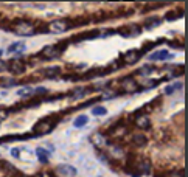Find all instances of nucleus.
<instances>
[{
    "label": "nucleus",
    "instance_id": "obj_1",
    "mask_svg": "<svg viewBox=\"0 0 188 177\" xmlns=\"http://www.w3.org/2000/svg\"><path fill=\"white\" fill-rule=\"evenodd\" d=\"M14 30H16L17 34H34V25L31 22H26V20L17 22Z\"/></svg>",
    "mask_w": 188,
    "mask_h": 177
},
{
    "label": "nucleus",
    "instance_id": "obj_2",
    "mask_svg": "<svg viewBox=\"0 0 188 177\" xmlns=\"http://www.w3.org/2000/svg\"><path fill=\"white\" fill-rule=\"evenodd\" d=\"M59 55H61V48H57L56 45H47L42 50V56L47 57V59H53V57H57Z\"/></svg>",
    "mask_w": 188,
    "mask_h": 177
},
{
    "label": "nucleus",
    "instance_id": "obj_3",
    "mask_svg": "<svg viewBox=\"0 0 188 177\" xmlns=\"http://www.w3.org/2000/svg\"><path fill=\"white\" fill-rule=\"evenodd\" d=\"M68 26L70 25L64 20H55V22L50 24V30H51L53 33H62V31H66V30H68Z\"/></svg>",
    "mask_w": 188,
    "mask_h": 177
},
{
    "label": "nucleus",
    "instance_id": "obj_4",
    "mask_svg": "<svg viewBox=\"0 0 188 177\" xmlns=\"http://www.w3.org/2000/svg\"><path fill=\"white\" fill-rule=\"evenodd\" d=\"M53 128V124L50 121H47V120H44V121H39L36 126L33 128V130L34 132H37V134H47V132H50V129Z\"/></svg>",
    "mask_w": 188,
    "mask_h": 177
},
{
    "label": "nucleus",
    "instance_id": "obj_5",
    "mask_svg": "<svg viewBox=\"0 0 188 177\" xmlns=\"http://www.w3.org/2000/svg\"><path fill=\"white\" fill-rule=\"evenodd\" d=\"M123 90L128 92V93H134V92L139 90V84L134 79H124V82H123Z\"/></svg>",
    "mask_w": 188,
    "mask_h": 177
},
{
    "label": "nucleus",
    "instance_id": "obj_6",
    "mask_svg": "<svg viewBox=\"0 0 188 177\" xmlns=\"http://www.w3.org/2000/svg\"><path fill=\"white\" fill-rule=\"evenodd\" d=\"M6 67H8L13 73H22V72H24V64H22L20 59H13V61H9V64L6 65Z\"/></svg>",
    "mask_w": 188,
    "mask_h": 177
},
{
    "label": "nucleus",
    "instance_id": "obj_7",
    "mask_svg": "<svg viewBox=\"0 0 188 177\" xmlns=\"http://www.w3.org/2000/svg\"><path fill=\"white\" fill-rule=\"evenodd\" d=\"M90 141H92V143H93L95 146H104V145H107L106 137L103 135V134H99V132L93 134V135L90 137Z\"/></svg>",
    "mask_w": 188,
    "mask_h": 177
},
{
    "label": "nucleus",
    "instance_id": "obj_8",
    "mask_svg": "<svg viewBox=\"0 0 188 177\" xmlns=\"http://www.w3.org/2000/svg\"><path fill=\"white\" fill-rule=\"evenodd\" d=\"M140 55L141 53L139 51V50H131V51H128L126 53V62L128 64H135L137 61H139V57H140Z\"/></svg>",
    "mask_w": 188,
    "mask_h": 177
},
{
    "label": "nucleus",
    "instance_id": "obj_9",
    "mask_svg": "<svg viewBox=\"0 0 188 177\" xmlns=\"http://www.w3.org/2000/svg\"><path fill=\"white\" fill-rule=\"evenodd\" d=\"M168 57H171L170 53H168L166 50H160V51L152 53L149 59H151V61H163V59H168Z\"/></svg>",
    "mask_w": 188,
    "mask_h": 177
},
{
    "label": "nucleus",
    "instance_id": "obj_10",
    "mask_svg": "<svg viewBox=\"0 0 188 177\" xmlns=\"http://www.w3.org/2000/svg\"><path fill=\"white\" fill-rule=\"evenodd\" d=\"M24 50H25V44H24V42H16V44H13L9 47L8 51L9 53H22Z\"/></svg>",
    "mask_w": 188,
    "mask_h": 177
},
{
    "label": "nucleus",
    "instance_id": "obj_11",
    "mask_svg": "<svg viewBox=\"0 0 188 177\" xmlns=\"http://www.w3.org/2000/svg\"><path fill=\"white\" fill-rule=\"evenodd\" d=\"M59 172H62V174H66V176H75L76 174V169L73 166H68V165H61L59 166Z\"/></svg>",
    "mask_w": 188,
    "mask_h": 177
},
{
    "label": "nucleus",
    "instance_id": "obj_12",
    "mask_svg": "<svg viewBox=\"0 0 188 177\" xmlns=\"http://www.w3.org/2000/svg\"><path fill=\"white\" fill-rule=\"evenodd\" d=\"M132 141H134L137 146H145V145H146V137L141 135V134H137V135H134Z\"/></svg>",
    "mask_w": 188,
    "mask_h": 177
},
{
    "label": "nucleus",
    "instance_id": "obj_13",
    "mask_svg": "<svg viewBox=\"0 0 188 177\" xmlns=\"http://www.w3.org/2000/svg\"><path fill=\"white\" fill-rule=\"evenodd\" d=\"M87 121H89V120H87L86 115H79V117L75 120L73 124H75V128H83L84 124H87Z\"/></svg>",
    "mask_w": 188,
    "mask_h": 177
},
{
    "label": "nucleus",
    "instance_id": "obj_14",
    "mask_svg": "<svg viewBox=\"0 0 188 177\" xmlns=\"http://www.w3.org/2000/svg\"><path fill=\"white\" fill-rule=\"evenodd\" d=\"M149 124H151V123H149V120H148L146 117H140L139 120H137V126L141 128V129H148Z\"/></svg>",
    "mask_w": 188,
    "mask_h": 177
},
{
    "label": "nucleus",
    "instance_id": "obj_15",
    "mask_svg": "<svg viewBox=\"0 0 188 177\" xmlns=\"http://www.w3.org/2000/svg\"><path fill=\"white\" fill-rule=\"evenodd\" d=\"M59 68L55 67V68H47V76H50V78H56L57 75H59Z\"/></svg>",
    "mask_w": 188,
    "mask_h": 177
},
{
    "label": "nucleus",
    "instance_id": "obj_16",
    "mask_svg": "<svg viewBox=\"0 0 188 177\" xmlns=\"http://www.w3.org/2000/svg\"><path fill=\"white\" fill-rule=\"evenodd\" d=\"M37 155H39V160L47 161V155H48V152L45 151V149H37Z\"/></svg>",
    "mask_w": 188,
    "mask_h": 177
},
{
    "label": "nucleus",
    "instance_id": "obj_17",
    "mask_svg": "<svg viewBox=\"0 0 188 177\" xmlns=\"http://www.w3.org/2000/svg\"><path fill=\"white\" fill-rule=\"evenodd\" d=\"M31 93H33V88H30V87H25L17 92V95H20V97H26V95H31Z\"/></svg>",
    "mask_w": 188,
    "mask_h": 177
},
{
    "label": "nucleus",
    "instance_id": "obj_18",
    "mask_svg": "<svg viewBox=\"0 0 188 177\" xmlns=\"http://www.w3.org/2000/svg\"><path fill=\"white\" fill-rule=\"evenodd\" d=\"M141 169H143V172H149V169H151V165H149V160H143V163H141Z\"/></svg>",
    "mask_w": 188,
    "mask_h": 177
},
{
    "label": "nucleus",
    "instance_id": "obj_19",
    "mask_svg": "<svg viewBox=\"0 0 188 177\" xmlns=\"http://www.w3.org/2000/svg\"><path fill=\"white\" fill-rule=\"evenodd\" d=\"M104 113H106L104 107H97V109L92 110V115H104Z\"/></svg>",
    "mask_w": 188,
    "mask_h": 177
},
{
    "label": "nucleus",
    "instance_id": "obj_20",
    "mask_svg": "<svg viewBox=\"0 0 188 177\" xmlns=\"http://www.w3.org/2000/svg\"><path fill=\"white\" fill-rule=\"evenodd\" d=\"M86 92V88H83V87H79V88H76V90L73 92V98H76V97H81V95Z\"/></svg>",
    "mask_w": 188,
    "mask_h": 177
},
{
    "label": "nucleus",
    "instance_id": "obj_21",
    "mask_svg": "<svg viewBox=\"0 0 188 177\" xmlns=\"http://www.w3.org/2000/svg\"><path fill=\"white\" fill-rule=\"evenodd\" d=\"M157 25H160V20H159V19H156V22H149V24L146 25V28L151 30V28H154V26H157Z\"/></svg>",
    "mask_w": 188,
    "mask_h": 177
},
{
    "label": "nucleus",
    "instance_id": "obj_22",
    "mask_svg": "<svg viewBox=\"0 0 188 177\" xmlns=\"http://www.w3.org/2000/svg\"><path fill=\"white\" fill-rule=\"evenodd\" d=\"M151 72H152V70H151L149 67H143V68L140 70V75H149Z\"/></svg>",
    "mask_w": 188,
    "mask_h": 177
},
{
    "label": "nucleus",
    "instance_id": "obj_23",
    "mask_svg": "<svg viewBox=\"0 0 188 177\" xmlns=\"http://www.w3.org/2000/svg\"><path fill=\"white\" fill-rule=\"evenodd\" d=\"M6 115H8V112H6V110L0 109V121H2V120H5V118H6Z\"/></svg>",
    "mask_w": 188,
    "mask_h": 177
},
{
    "label": "nucleus",
    "instance_id": "obj_24",
    "mask_svg": "<svg viewBox=\"0 0 188 177\" xmlns=\"http://www.w3.org/2000/svg\"><path fill=\"white\" fill-rule=\"evenodd\" d=\"M5 68H6V64L3 62L2 59H0V72H3V70H5Z\"/></svg>",
    "mask_w": 188,
    "mask_h": 177
}]
</instances>
